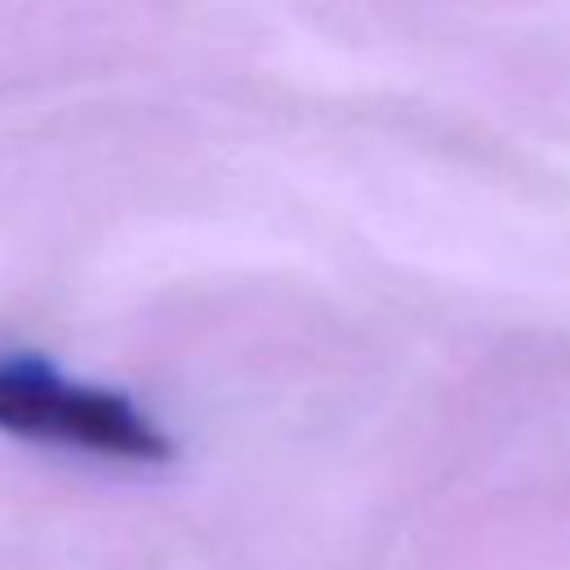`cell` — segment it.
Returning <instances> with one entry per match:
<instances>
[{
    "mask_svg": "<svg viewBox=\"0 0 570 570\" xmlns=\"http://www.w3.org/2000/svg\"><path fill=\"white\" fill-rule=\"evenodd\" d=\"M0 432L125 463L169 459V436L129 396L76 383L40 356H0Z\"/></svg>",
    "mask_w": 570,
    "mask_h": 570,
    "instance_id": "6da1fadb",
    "label": "cell"
}]
</instances>
